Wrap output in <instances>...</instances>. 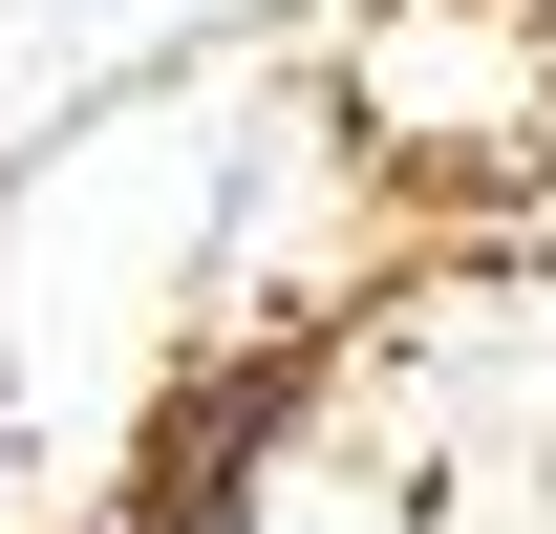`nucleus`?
Instances as JSON below:
<instances>
[{"label": "nucleus", "instance_id": "nucleus-1", "mask_svg": "<svg viewBox=\"0 0 556 534\" xmlns=\"http://www.w3.org/2000/svg\"><path fill=\"white\" fill-rule=\"evenodd\" d=\"M343 107H364V150H535L556 22L535 0H386V22H343Z\"/></svg>", "mask_w": 556, "mask_h": 534}]
</instances>
